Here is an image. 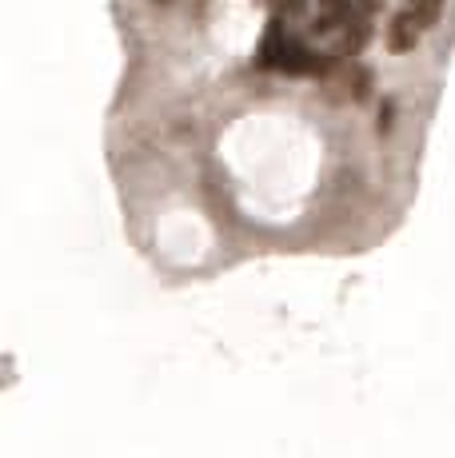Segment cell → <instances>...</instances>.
<instances>
[{
  "mask_svg": "<svg viewBox=\"0 0 455 458\" xmlns=\"http://www.w3.org/2000/svg\"><path fill=\"white\" fill-rule=\"evenodd\" d=\"M284 48H288V37H284V24L272 21L264 32V40H260V52H256V64L260 68H279V60H284Z\"/></svg>",
  "mask_w": 455,
  "mask_h": 458,
  "instance_id": "cell-2",
  "label": "cell"
},
{
  "mask_svg": "<svg viewBox=\"0 0 455 458\" xmlns=\"http://www.w3.org/2000/svg\"><path fill=\"white\" fill-rule=\"evenodd\" d=\"M391 116H396V108H391V104H383V112H380V131L391 128Z\"/></svg>",
  "mask_w": 455,
  "mask_h": 458,
  "instance_id": "cell-7",
  "label": "cell"
},
{
  "mask_svg": "<svg viewBox=\"0 0 455 458\" xmlns=\"http://www.w3.org/2000/svg\"><path fill=\"white\" fill-rule=\"evenodd\" d=\"M279 68H284V72H292V76H304V72H320V60L312 56V52L304 48L300 40H288V48H284V60H279Z\"/></svg>",
  "mask_w": 455,
  "mask_h": 458,
  "instance_id": "cell-3",
  "label": "cell"
},
{
  "mask_svg": "<svg viewBox=\"0 0 455 458\" xmlns=\"http://www.w3.org/2000/svg\"><path fill=\"white\" fill-rule=\"evenodd\" d=\"M348 92H352V100H367V96H372V68L356 64L352 72H348Z\"/></svg>",
  "mask_w": 455,
  "mask_h": 458,
  "instance_id": "cell-5",
  "label": "cell"
},
{
  "mask_svg": "<svg viewBox=\"0 0 455 458\" xmlns=\"http://www.w3.org/2000/svg\"><path fill=\"white\" fill-rule=\"evenodd\" d=\"M272 4L279 8V13H304V4H308V0H272Z\"/></svg>",
  "mask_w": 455,
  "mask_h": 458,
  "instance_id": "cell-6",
  "label": "cell"
},
{
  "mask_svg": "<svg viewBox=\"0 0 455 458\" xmlns=\"http://www.w3.org/2000/svg\"><path fill=\"white\" fill-rule=\"evenodd\" d=\"M419 37H424V29H419V21L411 16V8L391 16V24H388V48L391 52H411L419 44Z\"/></svg>",
  "mask_w": 455,
  "mask_h": 458,
  "instance_id": "cell-1",
  "label": "cell"
},
{
  "mask_svg": "<svg viewBox=\"0 0 455 458\" xmlns=\"http://www.w3.org/2000/svg\"><path fill=\"white\" fill-rule=\"evenodd\" d=\"M411 16H416V21H419V29H432V24L435 21H440V13H443V0H411Z\"/></svg>",
  "mask_w": 455,
  "mask_h": 458,
  "instance_id": "cell-4",
  "label": "cell"
},
{
  "mask_svg": "<svg viewBox=\"0 0 455 458\" xmlns=\"http://www.w3.org/2000/svg\"><path fill=\"white\" fill-rule=\"evenodd\" d=\"M383 0H356V8H360V13L367 16V13H375V8H380Z\"/></svg>",
  "mask_w": 455,
  "mask_h": 458,
  "instance_id": "cell-8",
  "label": "cell"
}]
</instances>
